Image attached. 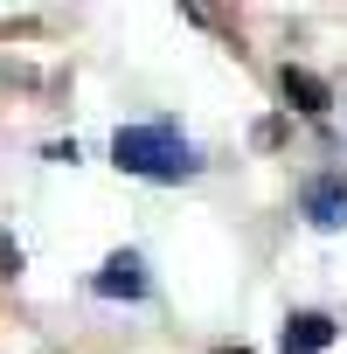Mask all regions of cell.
Listing matches in <instances>:
<instances>
[{
	"mask_svg": "<svg viewBox=\"0 0 347 354\" xmlns=\"http://www.w3.org/2000/svg\"><path fill=\"white\" fill-rule=\"evenodd\" d=\"M111 160L125 174H139V181H188V174H202V153L174 125H118Z\"/></svg>",
	"mask_w": 347,
	"mask_h": 354,
	"instance_id": "1",
	"label": "cell"
},
{
	"mask_svg": "<svg viewBox=\"0 0 347 354\" xmlns=\"http://www.w3.org/2000/svg\"><path fill=\"white\" fill-rule=\"evenodd\" d=\"M299 209H306L312 230H347V174H319V181H306Z\"/></svg>",
	"mask_w": 347,
	"mask_h": 354,
	"instance_id": "2",
	"label": "cell"
},
{
	"mask_svg": "<svg viewBox=\"0 0 347 354\" xmlns=\"http://www.w3.org/2000/svg\"><path fill=\"white\" fill-rule=\"evenodd\" d=\"M97 292H104V299H146V264H139V250H118V257H104V271H97Z\"/></svg>",
	"mask_w": 347,
	"mask_h": 354,
	"instance_id": "3",
	"label": "cell"
},
{
	"mask_svg": "<svg viewBox=\"0 0 347 354\" xmlns=\"http://www.w3.org/2000/svg\"><path fill=\"white\" fill-rule=\"evenodd\" d=\"M333 333H340V326H333L326 313H292V319H285V354H326Z\"/></svg>",
	"mask_w": 347,
	"mask_h": 354,
	"instance_id": "4",
	"label": "cell"
},
{
	"mask_svg": "<svg viewBox=\"0 0 347 354\" xmlns=\"http://www.w3.org/2000/svg\"><path fill=\"white\" fill-rule=\"evenodd\" d=\"M285 97H292L306 118H326V111H333V91H326L312 70H292V63H285Z\"/></svg>",
	"mask_w": 347,
	"mask_h": 354,
	"instance_id": "5",
	"label": "cell"
},
{
	"mask_svg": "<svg viewBox=\"0 0 347 354\" xmlns=\"http://www.w3.org/2000/svg\"><path fill=\"white\" fill-rule=\"evenodd\" d=\"M15 271H21V243L0 230V278H15Z\"/></svg>",
	"mask_w": 347,
	"mask_h": 354,
	"instance_id": "6",
	"label": "cell"
},
{
	"mask_svg": "<svg viewBox=\"0 0 347 354\" xmlns=\"http://www.w3.org/2000/svg\"><path fill=\"white\" fill-rule=\"evenodd\" d=\"M223 354H243V347H223Z\"/></svg>",
	"mask_w": 347,
	"mask_h": 354,
	"instance_id": "7",
	"label": "cell"
}]
</instances>
